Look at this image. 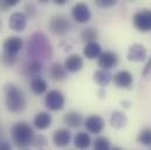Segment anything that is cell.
<instances>
[{"mask_svg": "<svg viewBox=\"0 0 151 150\" xmlns=\"http://www.w3.org/2000/svg\"><path fill=\"white\" fill-rule=\"evenodd\" d=\"M65 68L67 72H70V73H77L82 69L83 67V59L77 55V54H70L67 56V59L65 60V63H63Z\"/></svg>", "mask_w": 151, "mask_h": 150, "instance_id": "cell-15", "label": "cell"}, {"mask_svg": "<svg viewBox=\"0 0 151 150\" xmlns=\"http://www.w3.org/2000/svg\"><path fill=\"white\" fill-rule=\"evenodd\" d=\"M72 17L78 24H86L91 19V12L84 2H77L72 8Z\"/></svg>", "mask_w": 151, "mask_h": 150, "instance_id": "cell-7", "label": "cell"}, {"mask_svg": "<svg viewBox=\"0 0 151 150\" xmlns=\"http://www.w3.org/2000/svg\"><path fill=\"white\" fill-rule=\"evenodd\" d=\"M28 58L31 61H45L49 60L53 55V48L52 45L46 37L45 33L37 32L34 33L29 41H28V49H27Z\"/></svg>", "mask_w": 151, "mask_h": 150, "instance_id": "cell-1", "label": "cell"}, {"mask_svg": "<svg viewBox=\"0 0 151 150\" xmlns=\"http://www.w3.org/2000/svg\"><path fill=\"white\" fill-rule=\"evenodd\" d=\"M49 75L54 81H61L67 76V71L65 68V66L60 62H54L50 67H49Z\"/></svg>", "mask_w": 151, "mask_h": 150, "instance_id": "cell-19", "label": "cell"}, {"mask_svg": "<svg viewBox=\"0 0 151 150\" xmlns=\"http://www.w3.org/2000/svg\"><path fill=\"white\" fill-rule=\"evenodd\" d=\"M47 143H48V141H47V138L43 136V135H38V136H34V138H33V142H32V144L34 146V147H37V148H43V147H46L47 146Z\"/></svg>", "mask_w": 151, "mask_h": 150, "instance_id": "cell-30", "label": "cell"}, {"mask_svg": "<svg viewBox=\"0 0 151 150\" xmlns=\"http://www.w3.org/2000/svg\"><path fill=\"white\" fill-rule=\"evenodd\" d=\"M110 141L104 136H99L94 141V150H110Z\"/></svg>", "mask_w": 151, "mask_h": 150, "instance_id": "cell-26", "label": "cell"}, {"mask_svg": "<svg viewBox=\"0 0 151 150\" xmlns=\"http://www.w3.org/2000/svg\"><path fill=\"white\" fill-rule=\"evenodd\" d=\"M83 123L87 131L91 134H100L104 129V120L100 115H90Z\"/></svg>", "mask_w": 151, "mask_h": 150, "instance_id": "cell-9", "label": "cell"}, {"mask_svg": "<svg viewBox=\"0 0 151 150\" xmlns=\"http://www.w3.org/2000/svg\"><path fill=\"white\" fill-rule=\"evenodd\" d=\"M19 2V0H0V11L5 12L8 8L15 6Z\"/></svg>", "mask_w": 151, "mask_h": 150, "instance_id": "cell-31", "label": "cell"}, {"mask_svg": "<svg viewBox=\"0 0 151 150\" xmlns=\"http://www.w3.org/2000/svg\"><path fill=\"white\" fill-rule=\"evenodd\" d=\"M127 122H128V118L123 112H119V110L113 112L111 116H110V124L113 128L121 129L127 124Z\"/></svg>", "mask_w": 151, "mask_h": 150, "instance_id": "cell-23", "label": "cell"}, {"mask_svg": "<svg viewBox=\"0 0 151 150\" xmlns=\"http://www.w3.org/2000/svg\"><path fill=\"white\" fill-rule=\"evenodd\" d=\"M72 138V134L67 128L56 129L53 134V142L56 147H66L69 144Z\"/></svg>", "mask_w": 151, "mask_h": 150, "instance_id": "cell-14", "label": "cell"}, {"mask_svg": "<svg viewBox=\"0 0 151 150\" xmlns=\"http://www.w3.org/2000/svg\"><path fill=\"white\" fill-rule=\"evenodd\" d=\"M26 69L28 74L32 75V77H34V76H40L43 69V66H42V62L40 61H29V63L26 66Z\"/></svg>", "mask_w": 151, "mask_h": 150, "instance_id": "cell-25", "label": "cell"}, {"mask_svg": "<svg viewBox=\"0 0 151 150\" xmlns=\"http://www.w3.org/2000/svg\"><path fill=\"white\" fill-rule=\"evenodd\" d=\"M127 58H128L129 61L141 62V61L145 60V58H147V48L143 45L135 43V45H132V46L129 47Z\"/></svg>", "mask_w": 151, "mask_h": 150, "instance_id": "cell-13", "label": "cell"}, {"mask_svg": "<svg viewBox=\"0 0 151 150\" xmlns=\"http://www.w3.org/2000/svg\"><path fill=\"white\" fill-rule=\"evenodd\" d=\"M31 90L35 94V95H42L47 92L48 88V83L47 81L41 77V76H34L31 80Z\"/></svg>", "mask_w": 151, "mask_h": 150, "instance_id": "cell-18", "label": "cell"}, {"mask_svg": "<svg viewBox=\"0 0 151 150\" xmlns=\"http://www.w3.org/2000/svg\"><path fill=\"white\" fill-rule=\"evenodd\" d=\"M97 37H99V33L93 27H87V28L82 30V32H81V39H82V41H84L87 43L95 42Z\"/></svg>", "mask_w": 151, "mask_h": 150, "instance_id": "cell-24", "label": "cell"}, {"mask_svg": "<svg viewBox=\"0 0 151 150\" xmlns=\"http://www.w3.org/2000/svg\"><path fill=\"white\" fill-rule=\"evenodd\" d=\"M63 121L65 123L70 127V128H78L82 123H83V117L81 114L76 112H67L63 117Z\"/></svg>", "mask_w": 151, "mask_h": 150, "instance_id": "cell-21", "label": "cell"}, {"mask_svg": "<svg viewBox=\"0 0 151 150\" xmlns=\"http://www.w3.org/2000/svg\"><path fill=\"white\" fill-rule=\"evenodd\" d=\"M132 22L135 27L141 32H149L151 31V11L142 9L134 14Z\"/></svg>", "mask_w": 151, "mask_h": 150, "instance_id": "cell-6", "label": "cell"}, {"mask_svg": "<svg viewBox=\"0 0 151 150\" xmlns=\"http://www.w3.org/2000/svg\"><path fill=\"white\" fill-rule=\"evenodd\" d=\"M33 124L39 130H45L52 124V116L46 112H38L33 118Z\"/></svg>", "mask_w": 151, "mask_h": 150, "instance_id": "cell-16", "label": "cell"}, {"mask_svg": "<svg viewBox=\"0 0 151 150\" xmlns=\"http://www.w3.org/2000/svg\"><path fill=\"white\" fill-rule=\"evenodd\" d=\"M110 150H122L121 148H118V147H115V148H111Z\"/></svg>", "mask_w": 151, "mask_h": 150, "instance_id": "cell-36", "label": "cell"}, {"mask_svg": "<svg viewBox=\"0 0 151 150\" xmlns=\"http://www.w3.org/2000/svg\"><path fill=\"white\" fill-rule=\"evenodd\" d=\"M83 54L87 59L93 60V59H99L100 55L102 54V48L99 42H89L84 46L83 48Z\"/></svg>", "mask_w": 151, "mask_h": 150, "instance_id": "cell-17", "label": "cell"}, {"mask_svg": "<svg viewBox=\"0 0 151 150\" xmlns=\"http://www.w3.org/2000/svg\"><path fill=\"white\" fill-rule=\"evenodd\" d=\"M117 63H118L117 54L114 52H110V50L102 53L100 55V58L97 59V65L101 67V69H106V71H109V69L114 68Z\"/></svg>", "mask_w": 151, "mask_h": 150, "instance_id": "cell-11", "label": "cell"}, {"mask_svg": "<svg viewBox=\"0 0 151 150\" xmlns=\"http://www.w3.org/2000/svg\"><path fill=\"white\" fill-rule=\"evenodd\" d=\"M90 144H91V138H90L88 133L80 131V133H77L75 135V137H74V146L77 149L84 150L87 149V148H89Z\"/></svg>", "mask_w": 151, "mask_h": 150, "instance_id": "cell-20", "label": "cell"}, {"mask_svg": "<svg viewBox=\"0 0 151 150\" xmlns=\"http://www.w3.org/2000/svg\"><path fill=\"white\" fill-rule=\"evenodd\" d=\"M25 12H26V17H29V19H33L38 15V8L32 2H27L25 5Z\"/></svg>", "mask_w": 151, "mask_h": 150, "instance_id": "cell-29", "label": "cell"}, {"mask_svg": "<svg viewBox=\"0 0 151 150\" xmlns=\"http://www.w3.org/2000/svg\"><path fill=\"white\" fill-rule=\"evenodd\" d=\"M6 107L11 112H20L26 106V97L21 89L12 83H7L4 88Z\"/></svg>", "mask_w": 151, "mask_h": 150, "instance_id": "cell-2", "label": "cell"}, {"mask_svg": "<svg viewBox=\"0 0 151 150\" xmlns=\"http://www.w3.org/2000/svg\"><path fill=\"white\" fill-rule=\"evenodd\" d=\"M22 46H24V40L17 35L7 38L2 43L4 52L11 55H14V56H18V53L21 50Z\"/></svg>", "mask_w": 151, "mask_h": 150, "instance_id": "cell-8", "label": "cell"}, {"mask_svg": "<svg viewBox=\"0 0 151 150\" xmlns=\"http://www.w3.org/2000/svg\"><path fill=\"white\" fill-rule=\"evenodd\" d=\"M48 27H49V31L52 33H54L55 35L65 37L69 32L72 25H70L69 19L66 15H63V14H56V15H54V17L50 18L49 24H48Z\"/></svg>", "mask_w": 151, "mask_h": 150, "instance_id": "cell-4", "label": "cell"}, {"mask_svg": "<svg viewBox=\"0 0 151 150\" xmlns=\"http://www.w3.org/2000/svg\"><path fill=\"white\" fill-rule=\"evenodd\" d=\"M138 142L144 146H151V128H144L141 130L137 137Z\"/></svg>", "mask_w": 151, "mask_h": 150, "instance_id": "cell-27", "label": "cell"}, {"mask_svg": "<svg viewBox=\"0 0 151 150\" xmlns=\"http://www.w3.org/2000/svg\"><path fill=\"white\" fill-rule=\"evenodd\" d=\"M150 72H151V59L147 62V65H145V67L143 69V76H147Z\"/></svg>", "mask_w": 151, "mask_h": 150, "instance_id": "cell-34", "label": "cell"}, {"mask_svg": "<svg viewBox=\"0 0 151 150\" xmlns=\"http://www.w3.org/2000/svg\"><path fill=\"white\" fill-rule=\"evenodd\" d=\"M0 150H12L11 143L7 141H0Z\"/></svg>", "mask_w": 151, "mask_h": 150, "instance_id": "cell-33", "label": "cell"}, {"mask_svg": "<svg viewBox=\"0 0 151 150\" xmlns=\"http://www.w3.org/2000/svg\"><path fill=\"white\" fill-rule=\"evenodd\" d=\"M113 81L116 87L118 88H125L129 89L131 88L134 83V76L129 71H119L113 76Z\"/></svg>", "mask_w": 151, "mask_h": 150, "instance_id": "cell-10", "label": "cell"}, {"mask_svg": "<svg viewBox=\"0 0 151 150\" xmlns=\"http://www.w3.org/2000/svg\"><path fill=\"white\" fill-rule=\"evenodd\" d=\"M27 25V17L22 12H14L8 20V26L11 30L15 32H21L26 28Z\"/></svg>", "mask_w": 151, "mask_h": 150, "instance_id": "cell-12", "label": "cell"}, {"mask_svg": "<svg viewBox=\"0 0 151 150\" xmlns=\"http://www.w3.org/2000/svg\"><path fill=\"white\" fill-rule=\"evenodd\" d=\"M113 80V74L109 72V71H106V69H99L94 73V81L101 86V87H104L107 84H109V82Z\"/></svg>", "mask_w": 151, "mask_h": 150, "instance_id": "cell-22", "label": "cell"}, {"mask_svg": "<svg viewBox=\"0 0 151 150\" xmlns=\"http://www.w3.org/2000/svg\"><path fill=\"white\" fill-rule=\"evenodd\" d=\"M12 141L18 148H26L32 144L34 138V131L32 127L26 122H18L11 129Z\"/></svg>", "mask_w": 151, "mask_h": 150, "instance_id": "cell-3", "label": "cell"}, {"mask_svg": "<svg viewBox=\"0 0 151 150\" xmlns=\"http://www.w3.org/2000/svg\"><path fill=\"white\" fill-rule=\"evenodd\" d=\"M66 2H67V0H56L55 1V4H58V5H63Z\"/></svg>", "mask_w": 151, "mask_h": 150, "instance_id": "cell-35", "label": "cell"}, {"mask_svg": "<svg viewBox=\"0 0 151 150\" xmlns=\"http://www.w3.org/2000/svg\"><path fill=\"white\" fill-rule=\"evenodd\" d=\"M17 59H18V56H14V55L2 52V54L0 55V63L5 67H12L17 62Z\"/></svg>", "mask_w": 151, "mask_h": 150, "instance_id": "cell-28", "label": "cell"}, {"mask_svg": "<svg viewBox=\"0 0 151 150\" xmlns=\"http://www.w3.org/2000/svg\"><path fill=\"white\" fill-rule=\"evenodd\" d=\"M65 102H66L65 96H63V94H62L60 90L52 89V90H49V92L46 94L45 105H46V107H47L49 110L58 112V110L63 109Z\"/></svg>", "mask_w": 151, "mask_h": 150, "instance_id": "cell-5", "label": "cell"}, {"mask_svg": "<svg viewBox=\"0 0 151 150\" xmlns=\"http://www.w3.org/2000/svg\"><path fill=\"white\" fill-rule=\"evenodd\" d=\"M95 4H96L99 7L109 8V7H113V6L116 5V1H115V0H96Z\"/></svg>", "mask_w": 151, "mask_h": 150, "instance_id": "cell-32", "label": "cell"}]
</instances>
